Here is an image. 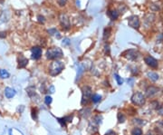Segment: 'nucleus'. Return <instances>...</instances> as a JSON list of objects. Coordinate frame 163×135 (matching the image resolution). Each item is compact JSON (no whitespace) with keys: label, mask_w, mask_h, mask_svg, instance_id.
Masks as SVG:
<instances>
[{"label":"nucleus","mask_w":163,"mask_h":135,"mask_svg":"<svg viewBox=\"0 0 163 135\" xmlns=\"http://www.w3.org/2000/svg\"><path fill=\"white\" fill-rule=\"evenodd\" d=\"M65 68V64L61 62V61L55 60L52 62L49 65V73L51 76H56L59 73L64 70Z\"/></svg>","instance_id":"obj_1"},{"label":"nucleus","mask_w":163,"mask_h":135,"mask_svg":"<svg viewBox=\"0 0 163 135\" xmlns=\"http://www.w3.org/2000/svg\"><path fill=\"white\" fill-rule=\"evenodd\" d=\"M46 58L50 59V60H57L61 57H62L64 55V53H62V49L59 47H52L49 48L46 51Z\"/></svg>","instance_id":"obj_2"},{"label":"nucleus","mask_w":163,"mask_h":135,"mask_svg":"<svg viewBox=\"0 0 163 135\" xmlns=\"http://www.w3.org/2000/svg\"><path fill=\"white\" fill-rule=\"evenodd\" d=\"M93 95L92 88L90 86H84L83 88V97H82V105H86L91 100Z\"/></svg>","instance_id":"obj_3"},{"label":"nucleus","mask_w":163,"mask_h":135,"mask_svg":"<svg viewBox=\"0 0 163 135\" xmlns=\"http://www.w3.org/2000/svg\"><path fill=\"white\" fill-rule=\"evenodd\" d=\"M131 102L133 104L138 106H142L145 103V97L141 93H135L131 96Z\"/></svg>","instance_id":"obj_4"},{"label":"nucleus","mask_w":163,"mask_h":135,"mask_svg":"<svg viewBox=\"0 0 163 135\" xmlns=\"http://www.w3.org/2000/svg\"><path fill=\"white\" fill-rule=\"evenodd\" d=\"M122 55L125 57V58H127L131 61H135L138 59V57L140 56V53L138 52L137 50H134V49H130V50H127V51H125Z\"/></svg>","instance_id":"obj_5"},{"label":"nucleus","mask_w":163,"mask_h":135,"mask_svg":"<svg viewBox=\"0 0 163 135\" xmlns=\"http://www.w3.org/2000/svg\"><path fill=\"white\" fill-rule=\"evenodd\" d=\"M59 20H60V24L62 27V28L68 30L71 27V24H70V19L68 17V16L66 14L62 13L59 17Z\"/></svg>","instance_id":"obj_6"},{"label":"nucleus","mask_w":163,"mask_h":135,"mask_svg":"<svg viewBox=\"0 0 163 135\" xmlns=\"http://www.w3.org/2000/svg\"><path fill=\"white\" fill-rule=\"evenodd\" d=\"M129 26L132 28H139L140 27V19L137 16H131L128 18Z\"/></svg>","instance_id":"obj_7"},{"label":"nucleus","mask_w":163,"mask_h":135,"mask_svg":"<svg viewBox=\"0 0 163 135\" xmlns=\"http://www.w3.org/2000/svg\"><path fill=\"white\" fill-rule=\"evenodd\" d=\"M32 52V58L34 60H38L42 56V48L39 46H34L31 49Z\"/></svg>","instance_id":"obj_8"},{"label":"nucleus","mask_w":163,"mask_h":135,"mask_svg":"<svg viewBox=\"0 0 163 135\" xmlns=\"http://www.w3.org/2000/svg\"><path fill=\"white\" fill-rule=\"evenodd\" d=\"M144 61H145V63L149 66H150V67H152V68L158 67V61L154 57H152V56H150V55L146 56L145 59H144Z\"/></svg>","instance_id":"obj_9"},{"label":"nucleus","mask_w":163,"mask_h":135,"mask_svg":"<svg viewBox=\"0 0 163 135\" xmlns=\"http://www.w3.org/2000/svg\"><path fill=\"white\" fill-rule=\"evenodd\" d=\"M28 65V59L24 57L23 55L18 56V68H24Z\"/></svg>","instance_id":"obj_10"},{"label":"nucleus","mask_w":163,"mask_h":135,"mask_svg":"<svg viewBox=\"0 0 163 135\" xmlns=\"http://www.w3.org/2000/svg\"><path fill=\"white\" fill-rule=\"evenodd\" d=\"M17 94V92L15 89L11 88V87H6L5 89V95L7 99H11V98H13L15 95Z\"/></svg>","instance_id":"obj_11"},{"label":"nucleus","mask_w":163,"mask_h":135,"mask_svg":"<svg viewBox=\"0 0 163 135\" xmlns=\"http://www.w3.org/2000/svg\"><path fill=\"white\" fill-rule=\"evenodd\" d=\"M159 91V89L158 87L149 86V87L146 90V96H147V97H152V96L155 95Z\"/></svg>","instance_id":"obj_12"},{"label":"nucleus","mask_w":163,"mask_h":135,"mask_svg":"<svg viewBox=\"0 0 163 135\" xmlns=\"http://www.w3.org/2000/svg\"><path fill=\"white\" fill-rule=\"evenodd\" d=\"M108 16L111 18V20H116L119 17V13L117 10H110L108 11Z\"/></svg>","instance_id":"obj_13"},{"label":"nucleus","mask_w":163,"mask_h":135,"mask_svg":"<svg viewBox=\"0 0 163 135\" xmlns=\"http://www.w3.org/2000/svg\"><path fill=\"white\" fill-rule=\"evenodd\" d=\"M147 75H148V77H149L150 80L153 81V82L158 81V80H159V76L158 73H153V72H149V73H147Z\"/></svg>","instance_id":"obj_14"},{"label":"nucleus","mask_w":163,"mask_h":135,"mask_svg":"<svg viewBox=\"0 0 163 135\" xmlns=\"http://www.w3.org/2000/svg\"><path fill=\"white\" fill-rule=\"evenodd\" d=\"M47 32L48 34H50V35H54V36H56L57 38H60V33L56 28H50L47 30Z\"/></svg>","instance_id":"obj_15"},{"label":"nucleus","mask_w":163,"mask_h":135,"mask_svg":"<svg viewBox=\"0 0 163 135\" xmlns=\"http://www.w3.org/2000/svg\"><path fill=\"white\" fill-rule=\"evenodd\" d=\"M10 76V73L6 69H0V77L2 79H7Z\"/></svg>","instance_id":"obj_16"},{"label":"nucleus","mask_w":163,"mask_h":135,"mask_svg":"<svg viewBox=\"0 0 163 135\" xmlns=\"http://www.w3.org/2000/svg\"><path fill=\"white\" fill-rule=\"evenodd\" d=\"M27 94H28L29 97L33 98L35 95V88H34V86H29V87H27Z\"/></svg>","instance_id":"obj_17"},{"label":"nucleus","mask_w":163,"mask_h":135,"mask_svg":"<svg viewBox=\"0 0 163 135\" xmlns=\"http://www.w3.org/2000/svg\"><path fill=\"white\" fill-rule=\"evenodd\" d=\"M101 99H102V96L100 95V94H98V93H95V94L92 95V98H91V100H92L93 103H99L100 101H101Z\"/></svg>","instance_id":"obj_18"},{"label":"nucleus","mask_w":163,"mask_h":135,"mask_svg":"<svg viewBox=\"0 0 163 135\" xmlns=\"http://www.w3.org/2000/svg\"><path fill=\"white\" fill-rule=\"evenodd\" d=\"M156 129H157V131H158L159 133L163 134V121H162L157 122V128Z\"/></svg>","instance_id":"obj_19"},{"label":"nucleus","mask_w":163,"mask_h":135,"mask_svg":"<svg viewBox=\"0 0 163 135\" xmlns=\"http://www.w3.org/2000/svg\"><path fill=\"white\" fill-rule=\"evenodd\" d=\"M131 135H142V131L140 128H134L131 131Z\"/></svg>","instance_id":"obj_20"},{"label":"nucleus","mask_w":163,"mask_h":135,"mask_svg":"<svg viewBox=\"0 0 163 135\" xmlns=\"http://www.w3.org/2000/svg\"><path fill=\"white\" fill-rule=\"evenodd\" d=\"M52 102H53V98H52L51 96H50V95H46V96L45 97V103L46 105L51 104Z\"/></svg>","instance_id":"obj_21"},{"label":"nucleus","mask_w":163,"mask_h":135,"mask_svg":"<svg viewBox=\"0 0 163 135\" xmlns=\"http://www.w3.org/2000/svg\"><path fill=\"white\" fill-rule=\"evenodd\" d=\"M125 120H126V117H125V115L123 113H118V121H119L120 124H122V122H124Z\"/></svg>","instance_id":"obj_22"},{"label":"nucleus","mask_w":163,"mask_h":135,"mask_svg":"<svg viewBox=\"0 0 163 135\" xmlns=\"http://www.w3.org/2000/svg\"><path fill=\"white\" fill-rule=\"evenodd\" d=\"M114 77H115V80H116V82H117V83L119 85H121L123 83V79L119 75H117V73H114Z\"/></svg>","instance_id":"obj_23"},{"label":"nucleus","mask_w":163,"mask_h":135,"mask_svg":"<svg viewBox=\"0 0 163 135\" xmlns=\"http://www.w3.org/2000/svg\"><path fill=\"white\" fill-rule=\"evenodd\" d=\"M110 34H111V28H105L104 30V34H103V39H107L109 36H110Z\"/></svg>","instance_id":"obj_24"},{"label":"nucleus","mask_w":163,"mask_h":135,"mask_svg":"<svg viewBox=\"0 0 163 135\" xmlns=\"http://www.w3.org/2000/svg\"><path fill=\"white\" fill-rule=\"evenodd\" d=\"M56 1H57V4L60 6H65L66 2H67V0H56Z\"/></svg>","instance_id":"obj_25"},{"label":"nucleus","mask_w":163,"mask_h":135,"mask_svg":"<svg viewBox=\"0 0 163 135\" xmlns=\"http://www.w3.org/2000/svg\"><path fill=\"white\" fill-rule=\"evenodd\" d=\"M73 115L72 116H66V117H62V120L65 121V122L66 124V122H71L72 121V120H73Z\"/></svg>","instance_id":"obj_26"},{"label":"nucleus","mask_w":163,"mask_h":135,"mask_svg":"<svg viewBox=\"0 0 163 135\" xmlns=\"http://www.w3.org/2000/svg\"><path fill=\"white\" fill-rule=\"evenodd\" d=\"M32 118L34 120H36V118H37V110L36 109H32Z\"/></svg>","instance_id":"obj_27"},{"label":"nucleus","mask_w":163,"mask_h":135,"mask_svg":"<svg viewBox=\"0 0 163 135\" xmlns=\"http://www.w3.org/2000/svg\"><path fill=\"white\" fill-rule=\"evenodd\" d=\"M70 44H71V41L68 38H65V39L62 40V45H69Z\"/></svg>","instance_id":"obj_28"},{"label":"nucleus","mask_w":163,"mask_h":135,"mask_svg":"<svg viewBox=\"0 0 163 135\" xmlns=\"http://www.w3.org/2000/svg\"><path fill=\"white\" fill-rule=\"evenodd\" d=\"M105 135H116V133H115V131H113L112 130H109V131H106Z\"/></svg>","instance_id":"obj_29"},{"label":"nucleus","mask_w":163,"mask_h":135,"mask_svg":"<svg viewBox=\"0 0 163 135\" xmlns=\"http://www.w3.org/2000/svg\"><path fill=\"white\" fill-rule=\"evenodd\" d=\"M48 92L50 93H55V86H54V85H51V86L48 88Z\"/></svg>","instance_id":"obj_30"},{"label":"nucleus","mask_w":163,"mask_h":135,"mask_svg":"<svg viewBox=\"0 0 163 135\" xmlns=\"http://www.w3.org/2000/svg\"><path fill=\"white\" fill-rule=\"evenodd\" d=\"M37 18H38V21L40 22V23H45V17H42V16H38L37 17Z\"/></svg>","instance_id":"obj_31"},{"label":"nucleus","mask_w":163,"mask_h":135,"mask_svg":"<svg viewBox=\"0 0 163 135\" xmlns=\"http://www.w3.org/2000/svg\"><path fill=\"white\" fill-rule=\"evenodd\" d=\"M104 48H105V53L109 55L110 54V46H109V45H105Z\"/></svg>","instance_id":"obj_32"},{"label":"nucleus","mask_w":163,"mask_h":135,"mask_svg":"<svg viewBox=\"0 0 163 135\" xmlns=\"http://www.w3.org/2000/svg\"><path fill=\"white\" fill-rule=\"evenodd\" d=\"M6 36V32H0V38H5Z\"/></svg>","instance_id":"obj_33"},{"label":"nucleus","mask_w":163,"mask_h":135,"mask_svg":"<svg viewBox=\"0 0 163 135\" xmlns=\"http://www.w3.org/2000/svg\"><path fill=\"white\" fill-rule=\"evenodd\" d=\"M141 120H139V119H137V120H134V122H135V124H136V122H137V124H145V122L144 121H141Z\"/></svg>","instance_id":"obj_34"},{"label":"nucleus","mask_w":163,"mask_h":135,"mask_svg":"<svg viewBox=\"0 0 163 135\" xmlns=\"http://www.w3.org/2000/svg\"><path fill=\"white\" fill-rule=\"evenodd\" d=\"M76 4H77V6H80V1L79 0H76Z\"/></svg>","instance_id":"obj_35"}]
</instances>
